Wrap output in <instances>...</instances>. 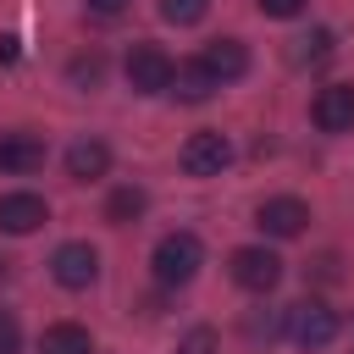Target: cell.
Segmentation results:
<instances>
[{"instance_id":"7c38bea8","label":"cell","mask_w":354,"mask_h":354,"mask_svg":"<svg viewBox=\"0 0 354 354\" xmlns=\"http://www.w3.org/2000/svg\"><path fill=\"white\" fill-rule=\"evenodd\" d=\"M216 88H221V83L210 77V66H205V61H183V66L171 72V94H177L183 105H205Z\"/></svg>"},{"instance_id":"4fadbf2b","label":"cell","mask_w":354,"mask_h":354,"mask_svg":"<svg viewBox=\"0 0 354 354\" xmlns=\"http://www.w3.org/2000/svg\"><path fill=\"white\" fill-rule=\"evenodd\" d=\"M105 171H111V149H105L100 138H77V144L66 149V177L94 183V177H105Z\"/></svg>"},{"instance_id":"603a6c76","label":"cell","mask_w":354,"mask_h":354,"mask_svg":"<svg viewBox=\"0 0 354 354\" xmlns=\"http://www.w3.org/2000/svg\"><path fill=\"white\" fill-rule=\"evenodd\" d=\"M17 55H22V39H11V33H6V39H0V66H11Z\"/></svg>"},{"instance_id":"ac0fdd59","label":"cell","mask_w":354,"mask_h":354,"mask_svg":"<svg viewBox=\"0 0 354 354\" xmlns=\"http://www.w3.org/2000/svg\"><path fill=\"white\" fill-rule=\"evenodd\" d=\"M100 77H105V55H100V50H88V55L72 61V83H77V88H94Z\"/></svg>"},{"instance_id":"7402d4cb","label":"cell","mask_w":354,"mask_h":354,"mask_svg":"<svg viewBox=\"0 0 354 354\" xmlns=\"http://www.w3.org/2000/svg\"><path fill=\"white\" fill-rule=\"evenodd\" d=\"M127 6H133V0H88V11H94V17H122Z\"/></svg>"},{"instance_id":"52a82bcc","label":"cell","mask_w":354,"mask_h":354,"mask_svg":"<svg viewBox=\"0 0 354 354\" xmlns=\"http://www.w3.org/2000/svg\"><path fill=\"white\" fill-rule=\"evenodd\" d=\"M50 277H55L61 288H88V282L100 277V254H94V243H61V249L50 254Z\"/></svg>"},{"instance_id":"3957f363","label":"cell","mask_w":354,"mask_h":354,"mask_svg":"<svg viewBox=\"0 0 354 354\" xmlns=\"http://www.w3.org/2000/svg\"><path fill=\"white\" fill-rule=\"evenodd\" d=\"M122 72H127L133 94H160V88H171V72H177V61H171L160 44H133Z\"/></svg>"},{"instance_id":"d6986e66","label":"cell","mask_w":354,"mask_h":354,"mask_svg":"<svg viewBox=\"0 0 354 354\" xmlns=\"http://www.w3.org/2000/svg\"><path fill=\"white\" fill-rule=\"evenodd\" d=\"M177 354H216V332H210V326H194V332L183 337Z\"/></svg>"},{"instance_id":"9c48e42d","label":"cell","mask_w":354,"mask_h":354,"mask_svg":"<svg viewBox=\"0 0 354 354\" xmlns=\"http://www.w3.org/2000/svg\"><path fill=\"white\" fill-rule=\"evenodd\" d=\"M50 221V205L39 194H0V232H39Z\"/></svg>"},{"instance_id":"8992f818","label":"cell","mask_w":354,"mask_h":354,"mask_svg":"<svg viewBox=\"0 0 354 354\" xmlns=\"http://www.w3.org/2000/svg\"><path fill=\"white\" fill-rule=\"evenodd\" d=\"M254 221H260L266 238H299L304 221H310V205L293 199V194H277V199H266V205L254 210Z\"/></svg>"},{"instance_id":"ba28073f","label":"cell","mask_w":354,"mask_h":354,"mask_svg":"<svg viewBox=\"0 0 354 354\" xmlns=\"http://www.w3.org/2000/svg\"><path fill=\"white\" fill-rule=\"evenodd\" d=\"M310 116H315L321 133H348V127H354V83H326V88L315 94Z\"/></svg>"},{"instance_id":"6da1fadb","label":"cell","mask_w":354,"mask_h":354,"mask_svg":"<svg viewBox=\"0 0 354 354\" xmlns=\"http://www.w3.org/2000/svg\"><path fill=\"white\" fill-rule=\"evenodd\" d=\"M149 266H155V282L160 288H188L199 277V266H205V249H199L194 232H166L155 243V260Z\"/></svg>"},{"instance_id":"9a60e30c","label":"cell","mask_w":354,"mask_h":354,"mask_svg":"<svg viewBox=\"0 0 354 354\" xmlns=\"http://www.w3.org/2000/svg\"><path fill=\"white\" fill-rule=\"evenodd\" d=\"M144 205H149V199H144V188L122 183V188L105 199V221H111V227H127V221H138V216H144Z\"/></svg>"},{"instance_id":"5b68a950","label":"cell","mask_w":354,"mask_h":354,"mask_svg":"<svg viewBox=\"0 0 354 354\" xmlns=\"http://www.w3.org/2000/svg\"><path fill=\"white\" fill-rule=\"evenodd\" d=\"M177 160H183L188 177H221L227 160H232V144H227V133H194Z\"/></svg>"},{"instance_id":"7a4b0ae2","label":"cell","mask_w":354,"mask_h":354,"mask_svg":"<svg viewBox=\"0 0 354 354\" xmlns=\"http://www.w3.org/2000/svg\"><path fill=\"white\" fill-rule=\"evenodd\" d=\"M299 348H326L337 337V310H326L321 299H304V304H288V326H282Z\"/></svg>"},{"instance_id":"cb8c5ba5","label":"cell","mask_w":354,"mask_h":354,"mask_svg":"<svg viewBox=\"0 0 354 354\" xmlns=\"http://www.w3.org/2000/svg\"><path fill=\"white\" fill-rule=\"evenodd\" d=\"M6 266H11V260H0V277H6Z\"/></svg>"},{"instance_id":"e0dca14e","label":"cell","mask_w":354,"mask_h":354,"mask_svg":"<svg viewBox=\"0 0 354 354\" xmlns=\"http://www.w3.org/2000/svg\"><path fill=\"white\" fill-rule=\"evenodd\" d=\"M205 11H210V0H160V17H166V22H177V28L199 22Z\"/></svg>"},{"instance_id":"30bf717a","label":"cell","mask_w":354,"mask_h":354,"mask_svg":"<svg viewBox=\"0 0 354 354\" xmlns=\"http://www.w3.org/2000/svg\"><path fill=\"white\" fill-rule=\"evenodd\" d=\"M44 166V138L39 133H0V171L28 177Z\"/></svg>"},{"instance_id":"2e32d148","label":"cell","mask_w":354,"mask_h":354,"mask_svg":"<svg viewBox=\"0 0 354 354\" xmlns=\"http://www.w3.org/2000/svg\"><path fill=\"white\" fill-rule=\"evenodd\" d=\"M326 55H332V33H326V28L299 33V39H293V50H288V61H293V66H321Z\"/></svg>"},{"instance_id":"277c9868","label":"cell","mask_w":354,"mask_h":354,"mask_svg":"<svg viewBox=\"0 0 354 354\" xmlns=\"http://www.w3.org/2000/svg\"><path fill=\"white\" fill-rule=\"evenodd\" d=\"M232 282L238 288H249V293H271L277 282H282V260L271 254V249H260V243H249V249H232Z\"/></svg>"},{"instance_id":"8fae6325","label":"cell","mask_w":354,"mask_h":354,"mask_svg":"<svg viewBox=\"0 0 354 354\" xmlns=\"http://www.w3.org/2000/svg\"><path fill=\"white\" fill-rule=\"evenodd\" d=\"M199 61L210 66V77H216V83H232V77H243V72H249V50H243L238 39H210Z\"/></svg>"},{"instance_id":"ffe728a7","label":"cell","mask_w":354,"mask_h":354,"mask_svg":"<svg viewBox=\"0 0 354 354\" xmlns=\"http://www.w3.org/2000/svg\"><path fill=\"white\" fill-rule=\"evenodd\" d=\"M17 348H22V326H17V315L0 310V354H17Z\"/></svg>"},{"instance_id":"44dd1931","label":"cell","mask_w":354,"mask_h":354,"mask_svg":"<svg viewBox=\"0 0 354 354\" xmlns=\"http://www.w3.org/2000/svg\"><path fill=\"white\" fill-rule=\"evenodd\" d=\"M254 6H260L266 17H299V11H304V0H254Z\"/></svg>"},{"instance_id":"5bb4252c","label":"cell","mask_w":354,"mask_h":354,"mask_svg":"<svg viewBox=\"0 0 354 354\" xmlns=\"http://www.w3.org/2000/svg\"><path fill=\"white\" fill-rule=\"evenodd\" d=\"M39 354H94V337L77 321H55L39 332Z\"/></svg>"}]
</instances>
